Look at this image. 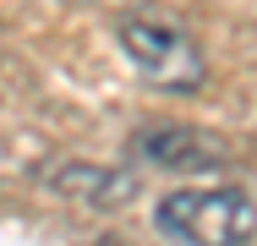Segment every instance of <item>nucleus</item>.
<instances>
[{
  "instance_id": "3",
  "label": "nucleus",
  "mask_w": 257,
  "mask_h": 246,
  "mask_svg": "<svg viewBox=\"0 0 257 246\" xmlns=\"http://www.w3.org/2000/svg\"><path fill=\"white\" fill-rule=\"evenodd\" d=\"M132 159L159 164V170H224L230 148L208 132H192V126H148L132 137Z\"/></svg>"
},
{
  "instance_id": "1",
  "label": "nucleus",
  "mask_w": 257,
  "mask_h": 246,
  "mask_svg": "<svg viewBox=\"0 0 257 246\" xmlns=\"http://www.w3.org/2000/svg\"><path fill=\"white\" fill-rule=\"evenodd\" d=\"M159 235L181 246H252L257 241V202L235 186H186L170 192L154 213Z\"/></svg>"
},
{
  "instance_id": "2",
  "label": "nucleus",
  "mask_w": 257,
  "mask_h": 246,
  "mask_svg": "<svg viewBox=\"0 0 257 246\" xmlns=\"http://www.w3.org/2000/svg\"><path fill=\"white\" fill-rule=\"evenodd\" d=\"M115 39L120 49L132 55V66L164 88V93H203L208 82V60L197 39L175 22V17H159V11H126L120 22H115Z\"/></svg>"
},
{
  "instance_id": "5",
  "label": "nucleus",
  "mask_w": 257,
  "mask_h": 246,
  "mask_svg": "<svg viewBox=\"0 0 257 246\" xmlns=\"http://www.w3.org/2000/svg\"><path fill=\"white\" fill-rule=\"evenodd\" d=\"M93 246H126V241H115V235H99V241H93Z\"/></svg>"
},
{
  "instance_id": "4",
  "label": "nucleus",
  "mask_w": 257,
  "mask_h": 246,
  "mask_svg": "<svg viewBox=\"0 0 257 246\" xmlns=\"http://www.w3.org/2000/svg\"><path fill=\"white\" fill-rule=\"evenodd\" d=\"M50 186L60 197H71V202L104 213V208H120V202L137 197V175H132V170H109V164H82V159H71V164H55L50 170Z\"/></svg>"
}]
</instances>
